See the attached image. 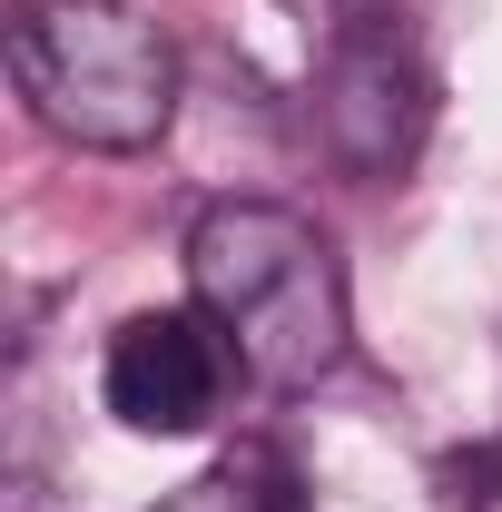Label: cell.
Segmentation results:
<instances>
[{
    "instance_id": "cell-7",
    "label": "cell",
    "mask_w": 502,
    "mask_h": 512,
    "mask_svg": "<svg viewBox=\"0 0 502 512\" xmlns=\"http://www.w3.org/2000/svg\"><path fill=\"white\" fill-rule=\"evenodd\" d=\"M286 10H306V20H325V30H335V0H286Z\"/></svg>"
},
{
    "instance_id": "cell-4",
    "label": "cell",
    "mask_w": 502,
    "mask_h": 512,
    "mask_svg": "<svg viewBox=\"0 0 502 512\" xmlns=\"http://www.w3.org/2000/svg\"><path fill=\"white\" fill-rule=\"evenodd\" d=\"M237 375L227 335L197 316V306H148L109 335L99 355V404L119 414L128 434H197L217 414V394Z\"/></svg>"
},
{
    "instance_id": "cell-6",
    "label": "cell",
    "mask_w": 502,
    "mask_h": 512,
    "mask_svg": "<svg viewBox=\"0 0 502 512\" xmlns=\"http://www.w3.org/2000/svg\"><path fill=\"white\" fill-rule=\"evenodd\" d=\"M434 493H443L453 512H493V503H502V434L434 453Z\"/></svg>"
},
{
    "instance_id": "cell-1",
    "label": "cell",
    "mask_w": 502,
    "mask_h": 512,
    "mask_svg": "<svg viewBox=\"0 0 502 512\" xmlns=\"http://www.w3.org/2000/svg\"><path fill=\"white\" fill-rule=\"evenodd\" d=\"M188 296L227 335L237 375L266 394H306L345 365V266L315 237V217L276 197H217L188 227Z\"/></svg>"
},
{
    "instance_id": "cell-5",
    "label": "cell",
    "mask_w": 502,
    "mask_h": 512,
    "mask_svg": "<svg viewBox=\"0 0 502 512\" xmlns=\"http://www.w3.org/2000/svg\"><path fill=\"white\" fill-rule=\"evenodd\" d=\"M158 512H296V473L266 444H237L227 463H207L197 483H178Z\"/></svg>"
},
{
    "instance_id": "cell-3",
    "label": "cell",
    "mask_w": 502,
    "mask_h": 512,
    "mask_svg": "<svg viewBox=\"0 0 502 512\" xmlns=\"http://www.w3.org/2000/svg\"><path fill=\"white\" fill-rule=\"evenodd\" d=\"M315 138L345 178H404L434 138V60L394 10H345L315 60Z\"/></svg>"
},
{
    "instance_id": "cell-2",
    "label": "cell",
    "mask_w": 502,
    "mask_h": 512,
    "mask_svg": "<svg viewBox=\"0 0 502 512\" xmlns=\"http://www.w3.org/2000/svg\"><path fill=\"white\" fill-rule=\"evenodd\" d=\"M10 79H20L30 119L50 138L99 148V158H138L178 119V50L128 0H40V10H20Z\"/></svg>"
}]
</instances>
